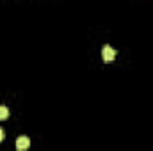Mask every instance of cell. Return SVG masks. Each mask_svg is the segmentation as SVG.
Wrapping results in <instances>:
<instances>
[{
    "label": "cell",
    "instance_id": "obj_1",
    "mask_svg": "<svg viewBox=\"0 0 153 151\" xmlns=\"http://www.w3.org/2000/svg\"><path fill=\"white\" fill-rule=\"evenodd\" d=\"M102 57H103V61L105 62H111V61H114L116 59V52L112 46H109V44H105L103 48H102Z\"/></svg>",
    "mask_w": 153,
    "mask_h": 151
},
{
    "label": "cell",
    "instance_id": "obj_2",
    "mask_svg": "<svg viewBox=\"0 0 153 151\" xmlns=\"http://www.w3.org/2000/svg\"><path fill=\"white\" fill-rule=\"evenodd\" d=\"M29 146H30V141H29V137L22 135V137H18V139H16V150H18V151L27 150Z\"/></svg>",
    "mask_w": 153,
    "mask_h": 151
},
{
    "label": "cell",
    "instance_id": "obj_3",
    "mask_svg": "<svg viewBox=\"0 0 153 151\" xmlns=\"http://www.w3.org/2000/svg\"><path fill=\"white\" fill-rule=\"evenodd\" d=\"M7 117H9V109L5 105H0V121H4Z\"/></svg>",
    "mask_w": 153,
    "mask_h": 151
},
{
    "label": "cell",
    "instance_id": "obj_4",
    "mask_svg": "<svg viewBox=\"0 0 153 151\" xmlns=\"http://www.w3.org/2000/svg\"><path fill=\"white\" fill-rule=\"evenodd\" d=\"M2 139H4V130L0 128V142H2Z\"/></svg>",
    "mask_w": 153,
    "mask_h": 151
}]
</instances>
